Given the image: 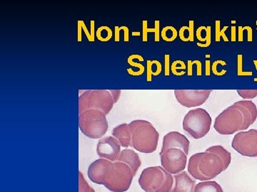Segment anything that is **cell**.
Returning <instances> with one entry per match:
<instances>
[{
	"label": "cell",
	"instance_id": "cell-1",
	"mask_svg": "<svg viewBox=\"0 0 257 192\" xmlns=\"http://www.w3.org/2000/svg\"><path fill=\"white\" fill-rule=\"evenodd\" d=\"M231 161V153L224 146H211L204 152L191 156L188 172L195 180L209 181L227 169Z\"/></svg>",
	"mask_w": 257,
	"mask_h": 192
},
{
	"label": "cell",
	"instance_id": "cell-2",
	"mask_svg": "<svg viewBox=\"0 0 257 192\" xmlns=\"http://www.w3.org/2000/svg\"><path fill=\"white\" fill-rule=\"evenodd\" d=\"M256 119V104L251 100H239L225 109L216 118L214 128L219 134L229 136L247 130Z\"/></svg>",
	"mask_w": 257,
	"mask_h": 192
},
{
	"label": "cell",
	"instance_id": "cell-3",
	"mask_svg": "<svg viewBox=\"0 0 257 192\" xmlns=\"http://www.w3.org/2000/svg\"><path fill=\"white\" fill-rule=\"evenodd\" d=\"M132 133L131 146L140 152H155L158 146L160 134L149 121L137 120L130 122Z\"/></svg>",
	"mask_w": 257,
	"mask_h": 192
},
{
	"label": "cell",
	"instance_id": "cell-4",
	"mask_svg": "<svg viewBox=\"0 0 257 192\" xmlns=\"http://www.w3.org/2000/svg\"><path fill=\"white\" fill-rule=\"evenodd\" d=\"M139 184L145 192H171L174 176L162 166H150L143 170Z\"/></svg>",
	"mask_w": 257,
	"mask_h": 192
},
{
	"label": "cell",
	"instance_id": "cell-5",
	"mask_svg": "<svg viewBox=\"0 0 257 192\" xmlns=\"http://www.w3.org/2000/svg\"><path fill=\"white\" fill-rule=\"evenodd\" d=\"M106 114L100 110H87L79 114V127L81 132L92 139L102 138L108 130Z\"/></svg>",
	"mask_w": 257,
	"mask_h": 192
},
{
	"label": "cell",
	"instance_id": "cell-6",
	"mask_svg": "<svg viewBox=\"0 0 257 192\" xmlns=\"http://www.w3.org/2000/svg\"><path fill=\"white\" fill-rule=\"evenodd\" d=\"M114 104V100L109 90H86L79 97V112L81 114L87 110H98L107 116Z\"/></svg>",
	"mask_w": 257,
	"mask_h": 192
},
{
	"label": "cell",
	"instance_id": "cell-7",
	"mask_svg": "<svg viewBox=\"0 0 257 192\" xmlns=\"http://www.w3.org/2000/svg\"><path fill=\"white\" fill-rule=\"evenodd\" d=\"M212 122L210 114L203 108H196L187 112L183 120L184 130L194 139L205 137Z\"/></svg>",
	"mask_w": 257,
	"mask_h": 192
},
{
	"label": "cell",
	"instance_id": "cell-8",
	"mask_svg": "<svg viewBox=\"0 0 257 192\" xmlns=\"http://www.w3.org/2000/svg\"><path fill=\"white\" fill-rule=\"evenodd\" d=\"M134 174L130 166L121 162H114V170L105 188L113 192H125L131 186Z\"/></svg>",
	"mask_w": 257,
	"mask_h": 192
},
{
	"label": "cell",
	"instance_id": "cell-9",
	"mask_svg": "<svg viewBox=\"0 0 257 192\" xmlns=\"http://www.w3.org/2000/svg\"><path fill=\"white\" fill-rule=\"evenodd\" d=\"M162 168L171 174H177L185 170L187 156L179 148L161 150L160 153Z\"/></svg>",
	"mask_w": 257,
	"mask_h": 192
},
{
	"label": "cell",
	"instance_id": "cell-10",
	"mask_svg": "<svg viewBox=\"0 0 257 192\" xmlns=\"http://www.w3.org/2000/svg\"><path fill=\"white\" fill-rule=\"evenodd\" d=\"M231 146L241 156L256 158L257 130L238 132L233 138Z\"/></svg>",
	"mask_w": 257,
	"mask_h": 192
},
{
	"label": "cell",
	"instance_id": "cell-11",
	"mask_svg": "<svg viewBox=\"0 0 257 192\" xmlns=\"http://www.w3.org/2000/svg\"><path fill=\"white\" fill-rule=\"evenodd\" d=\"M113 170L114 162L101 158L93 162L89 165L87 172L88 178L92 182L105 186L110 180Z\"/></svg>",
	"mask_w": 257,
	"mask_h": 192
},
{
	"label": "cell",
	"instance_id": "cell-12",
	"mask_svg": "<svg viewBox=\"0 0 257 192\" xmlns=\"http://www.w3.org/2000/svg\"><path fill=\"white\" fill-rule=\"evenodd\" d=\"M211 90H175L177 102L186 108L198 107L209 98Z\"/></svg>",
	"mask_w": 257,
	"mask_h": 192
},
{
	"label": "cell",
	"instance_id": "cell-13",
	"mask_svg": "<svg viewBox=\"0 0 257 192\" xmlns=\"http://www.w3.org/2000/svg\"><path fill=\"white\" fill-rule=\"evenodd\" d=\"M121 144L113 136H106L99 140L96 146V154L99 158L115 162L121 154Z\"/></svg>",
	"mask_w": 257,
	"mask_h": 192
},
{
	"label": "cell",
	"instance_id": "cell-14",
	"mask_svg": "<svg viewBox=\"0 0 257 192\" xmlns=\"http://www.w3.org/2000/svg\"><path fill=\"white\" fill-rule=\"evenodd\" d=\"M189 142L187 137L179 132H170L167 133L163 138L162 150L170 148H179L183 150L187 156L189 154Z\"/></svg>",
	"mask_w": 257,
	"mask_h": 192
},
{
	"label": "cell",
	"instance_id": "cell-15",
	"mask_svg": "<svg viewBox=\"0 0 257 192\" xmlns=\"http://www.w3.org/2000/svg\"><path fill=\"white\" fill-rule=\"evenodd\" d=\"M196 181L183 171L174 176V185L171 192H194Z\"/></svg>",
	"mask_w": 257,
	"mask_h": 192
},
{
	"label": "cell",
	"instance_id": "cell-16",
	"mask_svg": "<svg viewBox=\"0 0 257 192\" xmlns=\"http://www.w3.org/2000/svg\"><path fill=\"white\" fill-rule=\"evenodd\" d=\"M118 162H121L127 164L133 171L134 176L137 174V172L142 164L141 160H140L138 153L135 152L133 150L130 149L121 150Z\"/></svg>",
	"mask_w": 257,
	"mask_h": 192
},
{
	"label": "cell",
	"instance_id": "cell-17",
	"mask_svg": "<svg viewBox=\"0 0 257 192\" xmlns=\"http://www.w3.org/2000/svg\"><path fill=\"white\" fill-rule=\"evenodd\" d=\"M111 136L117 140L123 148L131 146L132 133L130 124H124L116 126L113 129Z\"/></svg>",
	"mask_w": 257,
	"mask_h": 192
},
{
	"label": "cell",
	"instance_id": "cell-18",
	"mask_svg": "<svg viewBox=\"0 0 257 192\" xmlns=\"http://www.w3.org/2000/svg\"><path fill=\"white\" fill-rule=\"evenodd\" d=\"M194 192H224L220 185L216 182L205 181L197 184Z\"/></svg>",
	"mask_w": 257,
	"mask_h": 192
},
{
	"label": "cell",
	"instance_id": "cell-19",
	"mask_svg": "<svg viewBox=\"0 0 257 192\" xmlns=\"http://www.w3.org/2000/svg\"><path fill=\"white\" fill-rule=\"evenodd\" d=\"M112 31L109 26H102L98 28L96 36L100 42H106L109 41L112 37Z\"/></svg>",
	"mask_w": 257,
	"mask_h": 192
},
{
	"label": "cell",
	"instance_id": "cell-20",
	"mask_svg": "<svg viewBox=\"0 0 257 192\" xmlns=\"http://www.w3.org/2000/svg\"><path fill=\"white\" fill-rule=\"evenodd\" d=\"M162 38L166 42H172L177 37V31L173 26H166L162 30Z\"/></svg>",
	"mask_w": 257,
	"mask_h": 192
},
{
	"label": "cell",
	"instance_id": "cell-21",
	"mask_svg": "<svg viewBox=\"0 0 257 192\" xmlns=\"http://www.w3.org/2000/svg\"><path fill=\"white\" fill-rule=\"evenodd\" d=\"M79 192H95L94 190L90 186L89 184L86 181L82 173L79 172Z\"/></svg>",
	"mask_w": 257,
	"mask_h": 192
},
{
	"label": "cell",
	"instance_id": "cell-22",
	"mask_svg": "<svg viewBox=\"0 0 257 192\" xmlns=\"http://www.w3.org/2000/svg\"><path fill=\"white\" fill-rule=\"evenodd\" d=\"M237 94L244 100L257 97V90H237Z\"/></svg>",
	"mask_w": 257,
	"mask_h": 192
},
{
	"label": "cell",
	"instance_id": "cell-23",
	"mask_svg": "<svg viewBox=\"0 0 257 192\" xmlns=\"http://www.w3.org/2000/svg\"><path fill=\"white\" fill-rule=\"evenodd\" d=\"M226 28H227V26H225L224 30H221L220 31V22L216 21V41L219 42L220 41V37H224V40L225 42L229 41V40H227L226 36H225L224 32L226 31Z\"/></svg>",
	"mask_w": 257,
	"mask_h": 192
},
{
	"label": "cell",
	"instance_id": "cell-24",
	"mask_svg": "<svg viewBox=\"0 0 257 192\" xmlns=\"http://www.w3.org/2000/svg\"><path fill=\"white\" fill-rule=\"evenodd\" d=\"M172 72L176 76H180L177 70L179 69H185L186 66L184 64L182 60H175V62H173V64H172Z\"/></svg>",
	"mask_w": 257,
	"mask_h": 192
},
{
	"label": "cell",
	"instance_id": "cell-25",
	"mask_svg": "<svg viewBox=\"0 0 257 192\" xmlns=\"http://www.w3.org/2000/svg\"><path fill=\"white\" fill-rule=\"evenodd\" d=\"M211 26H207L206 28V43L205 44H199L198 43L197 45L200 47H207L211 44Z\"/></svg>",
	"mask_w": 257,
	"mask_h": 192
},
{
	"label": "cell",
	"instance_id": "cell-26",
	"mask_svg": "<svg viewBox=\"0 0 257 192\" xmlns=\"http://www.w3.org/2000/svg\"><path fill=\"white\" fill-rule=\"evenodd\" d=\"M155 28H147V21L146 20H145V21H143V42H147V34L148 33H151V32H155Z\"/></svg>",
	"mask_w": 257,
	"mask_h": 192
},
{
	"label": "cell",
	"instance_id": "cell-27",
	"mask_svg": "<svg viewBox=\"0 0 257 192\" xmlns=\"http://www.w3.org/2000/svg\"><path fill=\"white\" fill-rule=\"evenodd\" d=\"M147 82H152V66L154 65V60H147Z\"/></svg>",
	"mask_w": 257,
	"mask_h": 192
},
{
	"label": "cell",
	"instance_id": "cell-28",
	"mask_svg": "<svg viewBox=\"0 0 257 192\" xmlns=\"http://www.w3.org/2000/svg\"><path fill=\"white\" fill-rule=\"evenodd\" d=\"M160 21L157 20L155 22V28L156 31H155V41L159 42L160 41Z\"/></svg>",
	"mask_w": 257,
	"mask_h": 192
},
{
	"label": "cell",
	"instance_id": "cell-29",
	"mask_svg": "<svg viewBox=\"0 0 257 192\" xmlns=\"http://www.w3.org/2000/svg\"><path fill=\"white\" fill-rule=\"evenodd\" d=\"M127 62L130 65H131L132 66H136L138 67L139 69H140V72L142 74H143L145 72V67H144L143 65H142L141 64L135 63V62H133V60H132L130 56L127 58Z\"/></svg>",
	"mask_w": 257,
	"mask_h": 192
},
{
	"label": "cell",
	"instance_id": "cell-30",
	"mask_svg": "<svg viewBox=\"0 0 257 192\" xmlns=\"http://www.w3.org/2000/svg\"><path fill=\"white\" fill-rule=\"evenodd\" d=\"M194 22H189L188 31H189V40L190 42L194 41Z\"/></svg>",
	"mask_w": 257,
	"mask_h": 192
},
{
	"label": "cell",
	"instance_id": "cell-31",
	"mask_svg": "<svg viewBox=\"0 0 257 192\" xmlns=\"http://www.w3.org/2000/svg\"><path fill=\"white\" fill-rule=\"evenodd\" d=\"M165 76H170V55L166 54L165 56Z\"/></svg>",
	"mask_w": 257,
	"mask_h": 192
},
{
	"label": "cell",
	"instance_id": "cell-32",
	"mask_svg": "<svg viewBox=\"0 0 257 192\" xmlns=\"http://www.w3.org/2000/svg\"><path fill=\"white\" fill-rule=\"evenodd\" d=\"M111 96H112L113 100H114V104H116L119 100L120 95H121V90H109Z\"/></svg>",
	"mask_w": 257,
	"mask_h": 192
},
{
	"label": "cell",
	"instance_id": "cell-33",
	"mask_svg": "<svg viewBox=\"0 0 257 192\" xmlns=\"http://www.w3.org/2000/svg\"><path fill=\"white\" fill-rule=\"evenodd\" d=\"M79 22H80L81 25H82V30H84V33H85L86 36L87 37L88 40H89V42H92V37H91L90 33L88 31L85 24H84L82 20H79Z\"/></svg>",
	"mask_w": 257,
	"mask_h": 192
},
{
	"label": "cell",
	"instance_id": "cell-34",
	"mask_svg": "<svg viewBox=\"0 0 257 192\" xmlns=\"http://www.w3.org/2000/svg\"><path fill=\"white\" fill-rule=\"evenodd\" d=\"M187 26H182V28L179 30V36H180L181 40L184 42H188L187 41V38H186L185 36V31L187 30Z\"/></svg>",
	"mask_w": 257,
	"mask_h": 192
},
{
	"label": "cell",
	"instance_id": "cell-35",
	"mask_svg": "<svg viewBox=\"0 0 257 192\" xmlns=\"http://www.w3.org/2000/svg\"><path fill=\"white\" fill-rule=\"evenodd\" d=\"M120 30L121 28L119 26H115L114 30V41L118 42L120 41Z\"/></svg>",
	"mask_w": 257,
	"mask_h": 192
},
{
	"label": "cell",
	"instance_id": "cell-36",
	"mask_svg": "<svg viewBox=\"0 0 257 192\" xmlns=\"http://www.w3.org/2000/svg\"><path fill=\"white\" fill-rule=\"evenodd\" d=\"M77 41L79 42H82V26H81L80 23H79V22L78 21V22H77Z\"/></svg>",
	"mask_w": 257,
	"mask_h": 192
},
{
	"label": "cell",
	"instance_id": "cell-37",
	"mask_svg": "<svg viewBox=\"0 0 257 192\" xmlns=\"http://www.w3.org/2000/svg\"><path fill=\"white\" fill-rule=\"evenodd\" d=\"M90 25H91V37H92V42H94V28H95V22H94V20H92V21L90 22Z\"/></svg>",
	"mask_w": 257,
	"mask_h": 192
},
{
	"label": "cell",
	"instance_id": "cell-38",
	"mask_svg": "<svg viewBox=\"0 0 257 192\" xmlns=\"http://www.w3.org/2000/svg\"><path fill=\"white\" fill-rule=\"evenodd\" d=\"M121 30H122L124 32V42H128V40H130V38H128V28H126V26H121V28H120Z\"/></svg>",
	"mask_w": 257,
	"mask_h": 192
},
{
	"label": "cell",
	"instance_id": "cell-39",
	"mask_svg": "<svg viewBox=\"0 0 257 192\" xmlns=\"http://www.w3.org/2000/svg\"><path fill=\"white\" fill-rule=\"evenodd\" d=\"M155 63H156L157 65V72L155 73V76H158L159 74H160L161 72H162V64H161L160 62L157 60H155Z\"/></svg>",
	"mask_w": 257,
	"mask_h": 192
},
{
	"label": "cell",
	"instance_id": "cell-40",
	"mask_svg": "<svg viewBox=\"0 0 257 192\" xmlns=\"http://www.w3.org/2000/svg\"><path fill=\"white\" fill-rule=\"evenodd\" d=\"M210 62L207 60V62H206V76L210 75Z\"/></svg>",
	"mask_w": 257,
	"mask_h": 192
},
{
	"label": "cell",
	"instance_id": "cell-41",
	"mask_svg": "<svg viewBox=\"0 0 257 192\" xmlns=\"http://www.w3.org/2000/svg\"><path fill=\"white\" fill-rule=\"evenodd\" d=\"M130 58L132 60H138L140 62H144V58L142 56L138 55V54H134L130 56Z\"/></svg>",
	"mask_w": 257,
	"mask_h": 192
},
{
	"label": "cell",
	"instance_id": "cell-42",
	"mask_svg": "<svg viewBox=\"0 0 257 192\" xmlns=\"http://www.w3.org/2000/svg\"><path fill=\"white\" fill-rule=\"evenodd\" d=\"M194 62L192 60H189L188 62V75H192V66L194 65Z\"/></svg>",
	"mask_w": 257,
	"mask_h": 192
},
{
	"label": "cell",
	"instance_id": "cell-43",
	"mask_svg": "<svg viewBox=\"0 0 257 192\" xmlns=\"http://www.w3.org/2000/svg\"><path fill=\"white\" fill-rule=\"evenodd\" d=\"M234 28L233 26L232 28H231V32H232V34H231V41L235 42V40H236V38H235V32H234Z\"/></svg>",
	"mask_w": 257,
	"mask_h": 192
},
{
	"label": "cell",
	"instance_id": "cell-44",
	"mask_svg": "<svg viewBox=\"0 0 257 192\" xmlns=\"http://www.w3.org/2000/svg\"><path fill=\"white\" fill-rule=\"evenodd\" d=\"M133 36H138H138H140V32H133Z\"/></svg>",
	"mask_w": 257,
	"mask_h": 192
},
{
	"label": "cell",
	"instance_id": "cell-45",
	"mask_svg": "<svg viewBox=\"0 0 257 192\" xmlns=\"http://www.w3.org/2000/svg\"><path fill=\"white\" fill-rule=\"evenodd\" d=\"M254 64H255V66H256V70H257V62H256V60H254ZM254 82H257V78L254 79Z\"/></svg>",
	"mask_w": 257,
	"mask_h": 192
},
{
	"label": "cell",
	"instance_id": "cell-46",
	"mask_svg": "<svg viewBox=\"0 0 257 192\" xmlns=\"http://www.w3.org/2000/svg\"><path fill=\"white\" fill-rule=\"evenodd\" d=\"M256 24H257V22H256Z\"/></svg>",
	"mask_w": 257,
	"mask_h": 192
}]
</instances>
